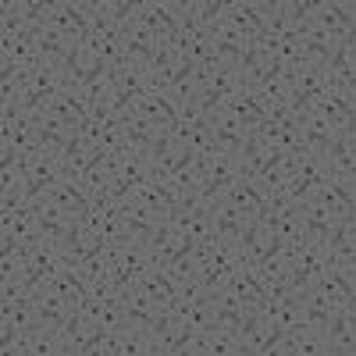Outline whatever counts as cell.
Listing matches in <instances>:
<instances>
[{"mask_svg": "<svg viewBox=\"0 0 356 356\" xmlns=\"http://www.w3.org/2000/svg\"><path fill=\"white\" fill-rule=\"evenodd\" d=\"M328 11L339 18V25L346 33H356V4L353 0H328Z\"/></svg>", "mask_w": 356, "mask_h": 356, "instance_id": "7a4b0ae2", "label": "cell"}, {"mask_svg": "<svg viewBox=\"0 0 356 356\" xmlns=\"http://www.w3.org/2000/svg\"><path fill=\"white\" fill-rule=\"evenodd\" d=\"M324 353H353L356 346V310H332L321 324Z\"/></svg>", "mask_w": 356, "mask_h": 356, "instance_id": "6da1fadb", "label": "cell"}]
</instances>
